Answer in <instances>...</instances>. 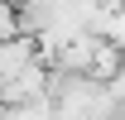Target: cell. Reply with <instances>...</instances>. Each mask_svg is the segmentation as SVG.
<instances>
[{"instance_id": "1", "label": "cell", "mask_w": 125, "mask_h": 120, "mask_svg": "<svg viewBox=\"0 0 125 120\" xmlns=\"http://www.w3.org/2000/svg\"><path fill=\"white\" fill-rule=\"evenodd\" d=\"M48 82H53V67L34 58L29 67H19L10 82H0V101H5V106H34V101H48Z\"/></svg>"}]
</instances>
